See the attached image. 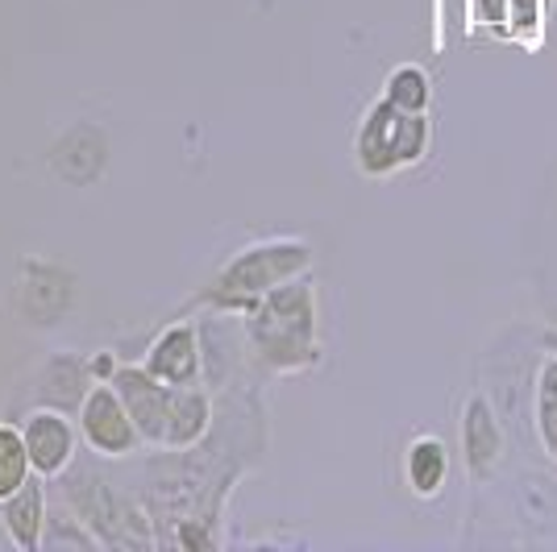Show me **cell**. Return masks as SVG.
I'll return each mask as SVG.
<instances>
[{"instance_id": "cell-1", "label": "cell", "mask_w": 557, "mask_h": 552, "mask_svg": "<svg viewBox=\"0 0 557 552\" xmlns=\"http://www.w3.org/2000/svg\"><path fill=\"white\" fill-rule=\"evenodd\" d=\"M242 341L267 374H304L321 366V308L308 275L275 287L242 316Z\"/></svg>"}, {"instance_id": "cell-2", "label": "cell", "mask_w": 557, "mask_h": 552, "mask_svg": "<svg viewBox=\"0 0 557 552\" xmlns=\"http://www.w3.org/2000/svg\"><path fill=\"white\" fill-rule=\"evenodd\" d=\"M312 271V246L304 237H262L233 253L230 262L196 291V308L212 316H246L262 296Z\"/></svg>"}, {"instance_id": "cell-3", "label": "cell", "mask_w": 557, "mask_h": 552, "mask_svg": "<svg viewBox=\"0 0 557 552\" xmlns=\"http://www.w3.org/2000/svg\"><path fill=\"white\" fill-rule=\"evenodd\" d=\"M59 486H63V503L96 531L100 549H159L150 506L109 482L100 469L71 465Z\"/></svg>"}, {"instance_id": "cell-4", "label": "cell", "mask_w": 557, "mask_h": 552, "mask_svg": "<svg viewBox=\"0 0 557 552\" xmlns=\"http://www.w3.org/2000/svg\"><path fill=\"white\" fill-rule=\"evenodd\" d=\"M433 146L429 113H404L387 96H379L358 121L354 134V162L367 179H392L408 166H420Z\"/></svg>"}, {"instance_id": "cell-5", "label": "cell", "mask_w": 557, "mask_h": 552, "mask_svg": "<svg viewBox=\"0 0 557 552\" xmlns=\"http://www.w3.org/2000/svg\"><path fill=\"white\" fill-rule=\"evenodd\" d=\"M79 437H84V449L100 461H125L146 449L134 415L125 407V399L113 382H92L84 403H79Z\"/></svg>"}, {"instance_id": "cell-6", "label": "cell", "mask_w": 557, "mask_h": 552, "mask_svg": "<svg viewBox=\"0 0 557 552\" xmlns=\"http://www.w3.org/2000/svg\"><path fill=\"white\" fill-rule=\"evenodd\" d=\"M22 437L25 449H29V461H34V474L47 478V482H59L71 465L79 461V432H75V419H71L63 407H34V412L22 415Z\"/></svg>"}, {"instance_id": "cell-7", "label": "cell", "mask_w": 557, "mask_h": 552, "mask_svg": "<svg viewBox=\"0 0 557 552\" xmlns=\"http://www.w3.org/2000/svg\"><path fill=\"white\" fill-rule=\"evenodd\" d=\"M109 382H113L116 391H121V399H125V407H129V415H134V424H138L146 449H163L166 419H171V407H175L180 387H171V382H163V378H154L141 362H121Z\"/></svg>"}, {"instance_id": "cell-8", "label": "cell", "mask_w": 557, "mask_h": 552, "mask_svg": "<svg viewBox=\"0 0 557 552\" xmlns=\"http://www.w3.org/2000/svg\"><path fill=\"white\" fill-rule=\"evenodd\" d=\"M141 366L171 387H205V333L196 321H171L146 346Z\"/></svg>"}, {"instance_id": "cell-9", "label": "cell", "mask_w": 557, "mask_h": 552, "mask_svg": "<svg viewBox=\"0 0 557 552\" xmlns=\"http://www.w3.org/2000/svg\"><path fill=\"white\" fill-rule=\"evenodd\" d=\"M462 457L474 482H483L504 457V428L483 394H470L462 407Z\"/></svg>"}, {"instance_id": "cell-10", "label": "cell", "mask_w": 557, "mask_h": 552, "mask_svg": "<svg viewBox=\"0 0 557 552\" xmlns=\"http://www.w3.org/2000/svg\"><path fill=\"white\" fill-rule=\"evenodd\" d=\"M47 478H29V482L17 490V494H9L4 503H0V528L9 536V544L22 552H38L42 549V531H47Z\"/></svg>"}, {"instance_id": "cell-11", "label": "cell", "mask_w": 557, "mask_h": 552, "mask_svg": "<svg viewBox=\"0 0 557 552\" xmlns=\"http://www.w3.org/2000/svg\"><path fill=\"white\" fill-rule=\"evenodd\" d=\"M404 478L417 499H437L449 478V449L442 437H412L404 453Z\"/></svg>"}, {"instance_id": "cell-12", "label": "cell", "mask_w": 557, "mask_h": 552, "mask_svg": "<svg viewBox=\"0 0 557 552\" xmlns=\"http://www.w3.org/2000/svg\"><path fill=\"white\" fill-rule=\"evenodd\" d=\"M29 478H34V461H29V449H25L22 424L0 419V503L9 494H17Z\"/></svg>"}, {"instance_id": "cell-13", "label": "cell", "mask_w": 557, "mask_h": 552, "mask_svg": "<svg viewBox=\"0 0 557 552\" xmlns=\"http://www.w3.org/2000/svg\"><path fill=\"white\" fill-rule=\"evenodd\" d=\"M533 424L541 449L557 461V353H549L536 369V399H533Z\"/></svg>"}, {"instance_id": "cell-14", "label": "cell", "mask_w": 557, "mask_h": 552, "mask_svg": "<svg viewBox=\"0 0 557 552\" xmlns=\"http://www.w3.org/2000/svg\"><path fill=\"white\" fill-rule=\"evenodd\" d=\"M383 96L392 100L395 109H404V113H429V104H433V79L417 63H404V67H395L387 75Z\"/></svg>"}, {"instance_id": "cell-15", "label": "cell", "mask_w": 557, "mask_h": 552, "mask_svg": "<svg viewBox=\"0 0 557 552\" xmlns=\"http://www.w3.org/2000/svg\"><path fill=\"white\" fill-rule=\"evenodd\" d=\"M42 549H100V540H96V531L63 503V506H50L47 531H42Z\"/></svg>"}, {"instance_id": "cell-16", "label": "cell", "mask_w": 557, "mask_h": 552, "mask_svg": "<svg viewBox=\"0 0 557 552\" xmlns=\"http://www.w3.org/2000/svg\"><path fill=\"white\" fill-rule=\"evenodd\" d=\"M545 349H549V353H557V328H549V333H545Z\"/></svg>"}]
</instances>
